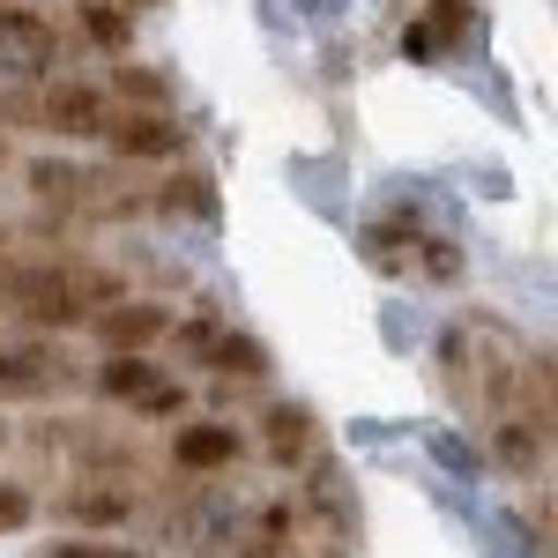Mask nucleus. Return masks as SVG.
<instances>
[{"instance_id": "nucleus-6", "label": "nucleus", "mask_w": 558, "mask_h": 558, "mask_svg": "<svg viewBox=\"0 0 558 558\" xmlns=\"http://www.w3.org/2000/svg\"><path fill=\"white\" fill-rule=\"evenodd\" d=\"M120 157H179V142H186V128H179L172 112H120V128L105 134Z\"/></svg>"}, {"instance_id": "nucleus-8", "label": "nucleus", "mask_w": 558, "mask_h": 558, "mask_svg": "<svg viewBox=\"0 0 558 558\" xmlns=\"http://www.w3.org/2000/svg\"><path fill=\"white\" fill-rule=\"evenodd\" d=\"M231 454H239V432H231V425H186L172 439V462H179V470H194V476H202V470H223Z\"/></svg>"}, {"instance_id": "nucleus-7", "label": "nucleus", "mask_w": 558, "mask_h": 558, "mask_svg": "<svg viewBox=\"0 0 558 558\" xmlns=\"http://www.w3.org/2000/svg\"><path fill=\"white\" fill-rule=\"evenodd\" d=\"M462 31H470V0H432L425 23L402 31V52H410V60H432V52H447Z\"/></svg>"}, {"instance_id": "nucleus-16", "label": "nucleus", "mask_w": 558, "mask_h": 558, "mask_svg": "<svg viewBox=\"0 0 558 558\" xmlns=\"http://www.w3.org/2000/svg\"><path fill=\"white\" fill-rule=\"evenodd\" d=\"M52 558H105V551H89V544H68V551H52Z\"/></svg>"}, {"instance_id": "nucleus-5", "label": "nucleus", "mask_w": 558, "mask_h": 558, "mask_svg": "<svg viewBox=\"0 0 558 558\" xmlns=\"http://www.w3.org/2000/svg\"><path fill=\"white\" fill-rule=\"evenodd\" d=\"M165 328H172V313H165V305H142V299L105 305V313H97V336H105L112 357H142V343H157Z\"/></svg>"}, {"instance_id": "nucleus-11", "label": "nucleus", "mask_w": 558, "mask_h": 558, "mask_svg": "<svg viewBox=\"0 0 558 558\" xmlns=\"http://www.w3.org/2000/svg\"><path fill=\"white\" fill-rule=\"evenodd\" d=\"M305 439H313V410L305 402H276L268 410V454L291 462V454H305Z\"/></svg>"}, {"instance_id": "nucleus-14", "label": "nucleus", "mask_w": 558, "mask_h": 558, "mask_svg": "<svg viewBox=\"0 0 558 558\" xmlns=\"http://www.w3.org/2000/svg\"><path fill=\"white\" fill-rule=\"evenodd\" d=\"M112 83L128 89V97H142V105H165V97H172V83H165V75H149V68H120Z\"/></svg>"}, {"instance_id": "nucleus-17", "label": "nucleus", "mask_w": 558, "mask_h": 558, "mask_svg": "<svg viewBox=\"0 0 558 558\" xmlns=\"http://www.w3.org/2000/svg\"><path fill=\"white\" fill-rule=\"evenodd\" d=\"M0 165H8V142H0Z\"/></svg>"}, {"instance_id": "nucleus-15", "label": "nucleus", "mask_w": 558, "mask_h": 558, "mask_svg": "<svg viewBox=\"0 0 558 558\" xmlns=\"http://www.w3.org/2000/svg\"><path fill=\"white\" fill-rule=\"evenodd\" d=\"M31 521V492L23 484H0V529H23Z\"/></svg>"}, {"instance_id": "nucleus-3", "label": "nucleus", "mask_w": 558, "mask_h": 558, "mask_svg": "<svg viewBox=\"0 0 558 558\" xmlns=\"http://www.w3.org/2000/svg\"><path fill=\"white\" fill-rule=\"evenodd\" d=\"M60 380H68L60 343H45V336H8L0 343V402H38Z\"/></svg>"}, {"instance_id": "nucleus-2", "label": "nucleus", "mask_w": 558, "mask_h": 558, "mask_svg": "<svg viewBox=\"0 0 558 558\" xmlns=\"http://www.w3.org/2000/svg\"><path fill=\"white\" fill-rule=\"evenodd\" d=\"M31 112H38L52 134H68V142H105V134L120 128V105H112V89H89V83L45 89Z\"/></svg>"}, {"instance_id": "nucleus-18", "label": "nucleus", "mask_w": 558, "mask_h": 558, "mask_svg": "<svg viewBox=\"0 0 558 558\" xmlns=\"http://www.w3.org/2000/svg\"><path fill=\"white\" fill-rule=\"evenodd\" d=\"M0 439H8V432H0Z\"/></svg>"}, {"instance_id": "nucleus-4", "label": "nucleus", "mask_w": 558, "mask_h": 558, "mask_svg": "<svg viewBox=\"0 0 558 558\" xmlns=\"http://www.w3.org/2000/svg\"><path fill=\"white\" fill-rule=\"evenodd\" d=\"M52 60H60V38L38 8H0V75L31 83V75H52Z\"/></svg>"}, {"instance_id": "nucleus-9", "label": "nucleus", "mask_w": 558, "mask_h": 558, "mask_svg": "<svg viewBox=\"0 0 558 558\" xmlns=\"http://www.w3.org/2000/svg\"><path fill=\"white\" fill-rule=\"evenodd\" d=\"M97 387L120 395V402H149L157 387H172V380H165L149 357H105V365H97Z\"/></svg>"}, {"instance_id": "nucleus-13", "label": "nucleus", "mask_w": 558, "mask_h": 558, "mask_svg": "<svg viewBox=\"0 0 558 558\" xmlns=\"http://www.w3.org/2000/svg\"><path fill=\"white\" fill-rule=\"evenodd\" d=\"M83 23H89V38H97V45H112V52H120V45L134 38V23L120 15V8H83Z\"/></svg>"}, {"instance_id": "nucleus-10", "label": "nucleus", "mask_w": 558, "mask_h": 558, "mask_svg": "<svg viewBox=\"0 0 558 558\" xmlns=\"http://www.w3.org/2000/svg\"><path fill=\"white\" fill-rule=\"evenodd\" d=\"M209 365L223 380H260V373H268V343H254V336H216Z\"/></svg>"}, {"instance_id": "nucleus-1", "label": "nucleus", "mask_w": 558, "mask_h": 558, "mask_svg": "<svg viewBox=\"0 0 558 558\" xmlns=\"http://www.w3.org/2000/svg\"><path fill=\"white\" fill-rule=\"evenodd\" d=\"M97 305H112V283L89 276V268H52V260L0 268V313H15L31 328H75Z\"/></svg>"}, {"instance_id": "nucleus-12", "label": "nucleus", "mask_w": 558, "mask_h": 558, "mask_svg": "<svg viewBox=\"0 0 558 558\" xmlns=\"http://www.w3.org/2000/svg\"><path fill=\"white\" fill-rule=\"evenodd\" d=\"M186 209V216H216V186H209V172H179L172 186H165V209Z\"/></svg>"}]
</instances>
